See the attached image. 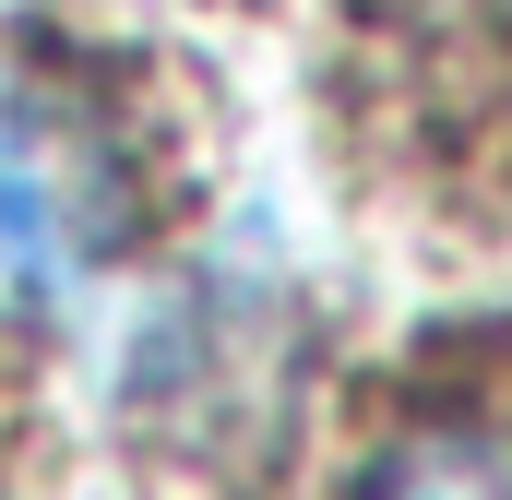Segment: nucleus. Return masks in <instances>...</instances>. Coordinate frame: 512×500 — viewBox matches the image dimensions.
Returning <instances> with one entry per match:
<instances>
[{"instance_id": "1", "label": "nucleus", "mask_w": 512, "mask_h": 500, "mask_svg": "<svg viewBox=\"0 0 512 500\" xmlns=\"http://www.w3.org/2000/svg\"><path fill=\"white\" fill-rule=\"evenodd\" d=\"M131 250V167L108 120L0 60V334H36L60 310H84Z\"/></svg>"}, {"instance_id": "2", "label": "nucleus", "mask_w": 512, "mask_h": 500, "mask_svg": "<svg viewBox=\"0 0 512 500\" xmlns=\"http://www.w3.org/2000/svg\"><path fill=\"white\" fill-rule=\"evenodd\" d=\"M370 500H512V429H477V417L417 429L370 477Z\"/></svg>"}]
</instances>
